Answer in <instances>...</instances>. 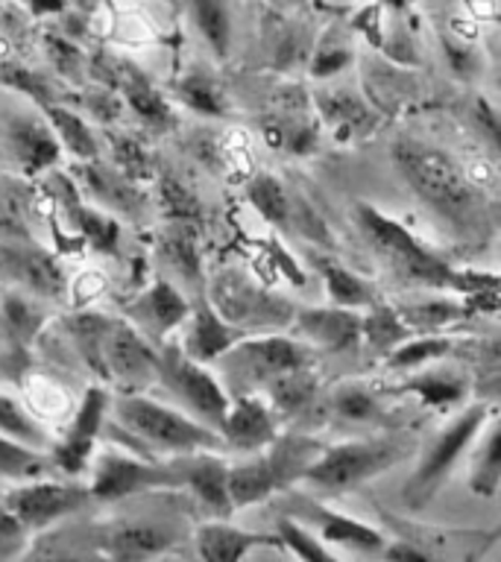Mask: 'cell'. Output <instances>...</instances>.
<instances>
[{"label": "cell", "instance_id": "1", "mask_svg": "<svg viewBox=\"0 0 501 562\" xmlns=\"http://www.w3.org/2000/svg\"><path fill=\"white\" fill-rule=\"evenodd\" d=\"M393 165L404 184L460 235L481 232V200L460 173L455 158L434 144L402 138L393 144Z\"/></svg>", "mask_w": 501, "mask_h": 562}, {"label": "cell", "instance_id": "2", "mask_svg": "<svg viewBox=\"0 0 501 562\" xmlns=\"http://www.w3.org/2000/svg\"><path fill=\"white\" fill-rule=\"evenodd\" d=\"M358 226L372 244L387 270L393 272L399 281H413L422 288H439L455 290V293H483V290H496L492 276H475V272L455 270L446 258L431 252L428 246L422 244L420 237L413 235L411 228H404L399 220L387 217L378 209L360 202L358 205Z\"/></svg>", "mask_w": 501, "mask_h": 562}, {"label": "cell", "instance_id": "3", "mask_svg": "<svg viewBox=\"0 0 501 562\" xmlns=\"http://www.w3.org/2000/svg\"><path fill=\"white\" fill-rule=\"evenodd\" d=\"M112 425H105L112 439H130L138 442L141 457L156 454H197V451H218L223 439L214 428L202 425L188 413L176 411L170 404H162L156 398L141 393H126L114 398Z\"/></svg>", "mask_w": 501, "mask_h": 562}, {"label": "cell", "instance_id": "4", "mask_svg": "<svg viewBox=\"0 0 501 562\" xmlns=\"http://www.w3.org/2000/svg\"><path fill=\"white\" fill-rule=\"evenodd\" d=\"M320 451H323V442L302 437V434H288V437L272 439L270 446L255 451L244 463H229L226 483L232 509L255 507L270 498L272 492L299 483L320 457Z\"/></svg>", "mask_w": 501, "mask_h": 562}, {"label": "cell", "instance_id": "5", "mask_svg": "<svg viewBox=\"0 0 501 562\" xmlns=\"http://www.w3.org/2000/svg\"><path fill=\"white\" fill-rule=\"evenodd\" d=\"M214 367L223 375L220 384L229 395H244L264 390V384L290 369L314 367V349L281 331L244 334L226 355L214 360Z\"/></svg>", "mask_w": 501, "mask_h": 562}, {"label": "cell", "instance_id": "6", "mask_svg": "<svg viewBox=\"0 0 501 562\" xmlns=\"http://www.w3.org/2000/svg\"><path fill=\"white\" fill-rule=\"evenodd\" d=\"M209 305L241 334L285 331L297 314V302L272 293L241 270L214 276L209 284Z\"/></svg>", "mask_w": 501, "mask_h": 562}, {"label": "cell", "instance_id": "7", "mask_svg": "<svg viewBox=\"0 0 501 562\" xmlns=\"http://www.w3.org/2000/svg\"><path fill=\"white\" fill-rule=\"evenodd\" d=\"M404 457L399 439H352L337 446H323L302 481L323 495H346L376 474L393 469Z\"/></svg>", "mask_w": 501, "mask_h": 562}, {"label": "cell", "instance_id": "8", "mask_svg": "<svg viewBox=\"0 0 501 562\" xmlns=\"http://www.w3.org/2000/svg\"><path fill=\"white\" fill-rule=\"evenodd\" d=\"M88 469H91L88 495L103 504H114L149 490H182L179 457L174 463H156L153 457L126 454L121 446H105L103 451H94Z\"/></svg>", "mask_w": 501, "mask_h": 562}, {"label": "cell", "instance_id": "9", "mask_svg": "<svg viewBox=\"0 0 501 562\" xmlns=\"http://www.w3.org/2000/svg\"><path fill=\"white\" fill-rule=\"evenodd\" d=\"M492 404L475 402L469 404L455 422H448L446 428L439 430L437 439L431 442L428 451L422 454L420 465L413 469V474L404 483V501L411 507H425L434 492L439 490V483L446 481L448 472L455 469V463L464 457V451L472 446L475 439L481 437L483 425L490 422Z\"/></svg>", "mask_w": 501, "mask_h": 562}, {"label": "cell", "instance_id": "10", "mask_svg": "<svg viewBox=\"0 0 501 562\" xmlns=\"http://www.w3.org/2000/svg\"><path fill=\"white\" fill-rule=\"evenodd\" d=\"M167 386V393L176 395L188 407V416L200 419L202 425L218 430L232 395L220 378L205 363H197L179 349V342H165L158 349V378Z\"/></svg>", "mask_w": 501, "mask_h": 562}, {"label": "cell", "instance_id": "11", "mask_svg": "<svg viewBox=\"0 0 501 562\" xmlns=\"http://www.w3.org/2000/svg\"><path fill=\"white\" fill-rule=\"evenodd\" d=\"M100 375L109 378L123 395L141 393L158 378V349L132 323L112 319L100 351Z\"/></svg>", "mask_w": 501, "mask_h": 562}, {"label": "cell", "instance_id": "12", "mask_svg": "<svg viewBox=\"0 0 501 562\" xmlns=\"http://www.w3.org/2000/svg\"><path fill=\"white\" fill-rule=\"evenodd\" d=\"M91 495L88 486H77V483H59V481H30L7 492L3 507L30 530H47L51 525L62 521L70 513H79L86 507Z\"/></svg>", "mask_w": 501, "mask_h": 562}, {"label": "cell", "instance_id": "13", "mask_svg": "<svg viewBox=\"0 0 501 562\" xmlns=\"http://www.w3.org/2000/svg\"><path fill=\"white\" fill-rule=\"evenodd\" d=\"M112 395L103 386H88L79 407L68 416V428L59 442H53V463L65 474H82L91 465L97 451V439L109 419Z\"/></svg>", "mask_w": 501, "mask_h": 562}, {"label": "cell", "instance_id": "14", "mask_svg": "<svg viewBox=\"0 0 501 562\" xmlns=\"http://www.w3.org/2000/svg\"><path fill=\"white\" fill-rule=\"evenodd\" d=\"M290 328L311 349L343 355L360 346V311L352 307H297Z\"/></svg>", "mask_w": 501, "mask_h": 562}, {"label": "cell", "instance_id": "15", "mask_svg": "<svg viewBox=\"0 0 501 562\" xmlns=\"http://www.w3.org/2000/svg\"><path fill=\"white\" fill-rule=\"evenodd\" d=\"M218 434L229 448L244 451V454H255V451H261V448H267L272 439L279 437L276 413H272V407L267 404L264 395H232Z\"/></svg>", "mask_w": 501, "mask_h": 562}, {"label": "cell", "instance_id": "16", "mask_svg": "<svg viewBox=\"0 0 501 562\" xmlns=\"http://www.w3.org/2000/svg\"><path fill=\"white\" fill-rule=\"evenodd\" d=\"M314 109L334 135V140H341V144H355V140L367 138L378 126L376 109L352 88H325L314 97Z\"/></svg>", "mask_w": 501, "mask_h": 562}, {"label": "cell", "instance_id": "17", "mask_svg": "<svg viewBox=\"0 0 501 562\" xmlns=\"http://www.w3.org/2000/svg\"><path fill=\"white\" fill-rule=\"evenodd\" d=\"M188 314H191L188 299L165 279L153 281L130 307L132 325H135L147 340H165L167 334H174L176 328H182Z\"/></svg>", "mask_w": 501, "mask_h": 562}, {"label": "cell", "instance_id": "18", "mask_svg": "<svg viewBox=\"0 0 501 562\" xmlns=\"http://www.w3.org/2000/svg\"><path fill=\"white\" fill-rule=\"evenodd\" d=\"M0 267L30 293V296L59 299L65 296V272L51 252L38 246H3L0 249Z\"/></svg>", "mask_w": 501, "mask_h": 562}, {"label": "cell", "instance_id": "19", "mask_svg": "<svg viewBox=\"0 0 501 562\" xmlns=\"http://www.w3.org/2000/svg\"><path fill=\"white\" fill-rule=\"evenodd\" d=\"M185 334L182 342H179V349L188 355L197 363H214L220 355H226L232 346H235L244 334L237 331L235 325H229L223 316L209 305V299H202L200 305L193 307L188 319L182 323Z\"/></svg>", "mask_w": 501, "mask_h": 562}, {"label": "cell", "instance_id": "20", "mask_svg": "<svg viewBox=\"0 0 501 562\" xmlns=\"http://www.w3.org/2000/svg\"><path fill=\"white\" fill-rule=\"evenodd\" d=\"M179 469H182V490H191L202 507H209L218 518H229L235 513L229 501V463L218 451L179 457Z\"/></svg>", "mask_w": 501, "mask_h": 562}, {"label": "cell", "instance_id": "21", "mask_svg": "<svg viewBox=\"0 0 501 562\" xmlns=\"http://www.w3.org/2000/svg\"><path fill=\"white\" fill-rule=\"evenodd\" d=\"M7 138L15 165L21 167L26 176L47 173V170L59 161V140H56V135H53V130L47 126L44 117H35V114H15V117L9 121Z\"/></svg>", "mask_w": 501, "mask_h": 562}, {"label": "cell", "instance_id": "22", "mask_svg": "<svg viewBox=\"0 0 501 562\" xmlns=\"http://www.w3.org/2000/svg\"><path fill=\"white\" fill-rule=\"evenodd\" d=\"M193 544L202 562H244L246 553L255 548H281L279 536L241 530L235 525H226L223 518L197 527Z\"/></svg>", "mask_w": 501, "mask_h": 562}, {"label": "cell", "instance_id": "23", "mask_svg": "<svg viewBox=\"0 0 501 562\" xmlns=\"http://www.w3.org/2000/svg\"><path fill=\"white\" fill-rule=\"evenodd\" d=\"M82 182L109 214L138 217L141 211L147 209V196L141 191V184L130 182L126 176L118 173L112 165H103L100 158L82 165Z\"/></svg>", "mask_w": 501, "mask_h": 562}, {"label": "cell", "instance_id": "24", "mask_svg": "<svg viewBox=\"0 0 501 562\" xmlns=\"http://www.w3.org/2000/svg\"><path fill=\"white\" fill-rule=\"evenodd\" d=\"M170 544H174V536L162 525L132 521V525H118L105 536L103 553L109 562H153L165 557Z\"/></svg>", "mask_w": 501, "mask_h": 562}, {"label": "cell", "instance_id": "25", "mask_svg": "<svg viewBox=\"0 0 501 562\" xmlns=\"http://www.w3.org/2000/svg\"><path fill=\"white\" fill-rule=\"evenodd\" d=\"M393 307L411 334H446L452 325L466 319L475 311V305H469L460 296L416 299V302H402V305Z\"/></svg>", "mask_w": 501, "mask_h": 562}, {"label": "cell", "instance_id": "26", "mask_svg": "<svg viewBox=\"0 0 501 562\" xmlns=\"http://www.w3.org/2000/svg\"><path fill=\"white\" fill-rule=\"evenodd\" d=\"M308 513L316 518L320 525V539L325 544H341V548H352L360 553H381L385 551V533H378L376 527L364 525L358 518L346 516V513H334V509L323 507V504H308Z\"/></svg>", "mask_w": 501, "mask_h": 562}, {"label": "cell", "instance_id": "27", "mask_svg": "<svg viewBox=\"0 0 501 562\" xmlns=\"http://www.w3.org/2000/svg\"><path fill=\"white\" fill-rule=\"evenodd\" d=\"M42 112L62 149H68L70 156L79 158V161H94V158H100V144H97L94 132H91V126H88L82 114H77L74 109L62 103L42 105Z\"/></svg>", "mask_w": 501, "mask_h": 562}, {"label": "cell", "instance_id": "28", "mask_svg": "<svg viewBox=\"0 0 501 562\" xmlns=\"http://www.w3.org/2000/svg\"><path fill=\"white\" fill-rule=\"evenodd\" d=\"M396 393L416 395L428 407H452L469 395V378L446 369H416V375L396 386Z\"/></svg>", "mask_w": 501, "mask_h": 562}, {"label": "cell", "instance_id": "29", "mask_svg": "<svg viewBox=\"0 0 501 562\" xmlns=\"http://www.w3.org/2000/svg\"><path fill=\"white\" fill-rule=\"evenodd\" d=\"M246 202L253 205L255 214L267 223V226L290 232V211H293V196L288 193L285 182L276 179L272 173H253L244 182Z\"/></svg>", "mask_w": 501, "mask_h": 562}, {"label": "cell", "instance_id": "30", "mask_svg": "<svg viewBox=\"0 0 501 562\" xmlns=\"http://www.w3.org/2000/svg\"><path fill=\"white\" fill-rule=\"evenodd\" d=\"M316 393H320V381H316L314 367L290 369L285 375L272 378L270 384H264L267 404L272 413H281V416H299L314 404Z\"/></svg>", "mask_w": 501, "mask_h": 562}, {"label": "cell", "instance_id": "31", "mask_svg": "<svg viewBox=\"0 0 501 562\" xmlns=\"http://www.w3.org/2000/svg\"><path fill=\"white\" fill-rule=\"evenodd\" d=\"M316 270H320V279L325 284V293L332 299V305L337 307H352V311H364L376 302V293L369 288L367 281L360 279L358 272L343 267L337 258H323L316 255L314 258Z\"/></svg>", "mask_w": 501, "mask_h": 562}, {"label": "cell", "instance_id": "32", "mask_svg": "<svg viewBox=\"0 0 501 562\" xmlns=\"http://www.w3.org/2000/svg\"><path fill=\"white\" fill-rule=\"evenodd\" d=\"M408 337H411V331H408V325L399 319L393 305L372 302V305L360 311V342H364L372 355H378V358H387V355H390L396 346H402Z\"/></svg>", "mask_w": 501, "mask_h": 562}, {"label": "cell", "instance_id": "33", "mask_svg": "<svg viewBox=\"0 0 501 562\" xmlns=\"http://www.w3.org/2000/svg\"><path fill=\"white\" fill-rule=\"evenodd\" d=\"M457 340L452 334H411L402 346H396L385 360V369L390 372H416L431 363H437L439 358H446L448 351H455Z\"/></svg>", "mask_w": 501, "mask_h": 562}, {"label": "cell", "instance_id": "34", "mask_svg": "<svg viewBox=\"0 0 501 562\" xmlns=\"http://www.w3.org/2000/svg\"><path fill=\"white\" fill-rule=\"evenodd\" d=\"M158 258H162L179 279L188 281V284H200L202 281L200 249H197L193 226L170 223V232L162 235V240H158Z\"/></svg>", "mask_w": 501, "mask_h": 562}, {"label": "cell", "instance_id": "35", "mask_svg": "<svg viewBox=\"0 0 501 562\" xmlns=\"http://www.w3.org/2000/svg\"><path fill=\"white\" fill-rule=\"evenodd\" d=\"M188 9L205 47L218 59H226L232 50V9L226 0H188Z\"/></svg>", "mask_w": 501, "mask_h": 562}, {"label": "cell", "instance_id": "36", "mask_svg": "<svg viewBox=\"0 0 501 562\" xmlns=\"http://www.w3.org/2000/svg\"><path fill=\"white\" fill-rule=\"evenodd\" d=\"M0 434L15 439L21 446L35 448V451H44V448L53 446L51 430L26 411V404L21 398L9 393H0Z\"/></svg>", "mask_w": 501, "mask_h": 562}, {"label": "cell", "instance_id": "37", "mask_svg": "<svg viewBox=\"0 0 501 562\" xmlns=\"http://www.w3.org/2000/svg\"><path fill=\"white\" fill-rule=\"evenodd\" d=\"M487 434L478 437V451L472 457V469H469V486H472L475 495L481 498H492L499 492L501 483V434H499V422L490 419L487 425Z\"/></svg>", "mask_w": 501, "mask_h": 562}, {"label": "cell", "instance_id": "38", "mask_svg": "<svg viewBox=\"0 0 501 562\" xmlns=\"http://www.w3.org/2000/svg\"><path fill=\"white\" fill-rule=\"evenodd\" d=\"M176 97L182 100L191 112H200L205 117H220L226 114V94L218 79L211 77L209 70L193 68L176 82Z\"/></svg>", "mask_w": 501, "mask_h": 562}, {"label": "cell", "instance_id": "39", "mask_svg": "<svg viewBox=\"0 0 501 562\" xmlns=\"http://www.w3.org/2000/svg\"><path fill=\"white\" fill-rule=\"evenodd\" d=\"M24 404L26 411L33 413L35 419L42 422H62L70 416V395L68 390L51 378L44 375H33L24 384Z\"/></svg>", "mask_w": 501, "mask_h": 562}, {"label": "cell", "instance_id": "40", "mask_svg": "<svg viewBox=\"0 0 501 562\" xmlns=\"http://www.w3.org/2000/svg\"><path fill=\"white\" fill-rule=\"evenodd\" d=\"M329 407L334 416L346 422H372L381 416V402L378 395L360 381H346V384L334 386L329 395Z\"/></svg>", "mask_w": 501, "mask_h": 562}, {"label": "cell", "instance_id": "41", "mask_svg": "<svg viewBox=\"0 0 501 562\" xmlns=\"http://www.w3.org/2000/svg\"><path fill=\"white\" fill-rule=\"evenodd\" d=\"M74 228L86 237L88 244L94 246L97 252L118 255V249H121V223L109 211L82 205L77 211V217H74Z\"/></svg>", "mask_w": 501, "mask_h": 562}, {"label": "cell", "instance_id": "42", "mask_svg": "<svg viewBox=\"0 0 501 562\" xmlns=\"http://www.w3.org/2000/svg\"><path fill=\"white\" fill-rule=\"evenodd\" d=\"M158 202H162V211H165L170 223H179V226L202 223V205L197 200V193L188 184L179 182L176 176H162L158 179Z\"/></svg>", "mask_w": 501, "mask_h": 562}, {"label": "cell", "instance_id": "43", "mask_svg": "<svg viewBox=\"0 0 501 562\" xmlns=\"http://www.w3.org/2000/svg\"><path fill=\"white\" fill-rule=\"evenodd\" d=\"M109 158L118 173H123L130 182L147 184L153 179V161H149L147 147L132 135H109Z\"/></svg>", "mask_w": 501, "mask_h": 562}, {"label": "cell", "instance_id": "44", "mask_svg": "<svg viewBox=\"0 0 501 562\" xmlns=\"http://www.w3.org/2000/svg\"><path fill=\"white\" fill-rule=\"evenodd\" d=\"M218 167L241 182L255 173L253 138L244 130H226L218 135Z\"/></svg>", "mask_w": 501, "mask_h": 562}, {"label": "cell", "instance_id": "45", "mask_svg": "<svg viewBox=\"0 0 501 562\" xmlns=\"http://www.w3.org/2000/svg\"><path fill=\"white\" fill-rule=\"evenodd\" d=\"M109 325H112L109 316L88 314V311H77L68 319V331L74 342H77L79 355L97 372H100V351H103V337L109 331Z\"/></svg>", "mask_w": 501, "mask_h": 562}, {"label": "cell", "instance_id": "46", "mask_svg": "<svg viewBox=\"0 0 501 562\" xmlns=\"http://www.w3.org/2000/svg\"><path fill=\"white\" fill-rule=\"evenodd\" d=\"M276 530H279L276 536H279L281 548H288L290 553H297L302 562H341L329 548H325V542L320 536H314L308 527L293 521V518H279Z\"/></svg>", "mask_w": 501, "mask_h": 562}, {"label": "cell", "instance_id": "47", "mask_svg": "<svg viewBox=\"0 0 501 562\" xmlns=\"http://www.w3.org/2000/svg\"><path fill=\"white\" fill-rule=\"evenodd\" d=\"M47 469L44 457L35 448H26L15 439H9L0 434V474L12 477V481H30Z\"/></svg>", "mask_w": 501, "mask_h": 562}, {"label": "cell", "instance_id": "48", "mask_svg": "<svg viewBox=\"0 0 501 562\" xmlns=\"http://www.w3.org/2000/svg\"><path fill=\"white\" fill-rule=\"evenodd\" d=\"M3 316H7L9 331L15 334L18 340H33L35 331L44 325V311L35 305L33 299L12 293L3 299Z\"/></svg>", "mask_w": 501, "mask_h": 562}, {"label": "cell", "instance_id": "49", "mask_svg": "<svg viewBox=\"0 0 501 562\" xmlns=\"http://www.w3.org/2000/svg\"><path fill=\"white\" fill-rule=\"evenodd\" d=\"M109 293V276L103 270H97V267H86V270H79L74 279L65 284V296L70 299V305L77 307V311H88V307L100 302V299Z\"/></svg>", "mask_w": 501, "mask_h": 562}, {"label": "cell", "instance_id": "50", "mask_svg": "<svg viewBox=\"0 0 501 562\" xmlns=\"http://www.w3.org/2000/svg\"><path fill=\"white\" fill-rule=\"evenodd\" d=\"M0 82H7L9 88H18V91H24L26 97H33L38 105H47V103H56L51 94V88L44 82L38 74L33 70L21 68V65H7V68L0 70Z\"/></svg>", "mask_w": 501, "mask_h": 562}, {"label": "cell", "instance_id": "51", "mask_svg": "<svg viewBox=\"0 0 501 562\" xmlns=\"http://www.w3.org/2000/svg\"><path fill=\"white\" fill-rule=\"evenodd\" d=\"M26 530L3 504H0V562H15L26 548Z\"/></svg>", "mask_w": 501, "mask_h": 562}, {"label": "cell", "instance_id": "52", "mask_svg": "<svg viewBox=\"0 0 501 562\" xmlns=\"http://www.w3.org/2000/svg\"><path fill=\"white\" fill-rule=\"evenodd\" d=\"M460 173H464V179L469 184H472V191L478 193V196H483V193H496V165H492L490 158L487 156H469L464 158V165H460Z\"/></svg>", "mask_w": 501, "mask_h": 562}, {"label": "cell", "instance_id": "53", "mask_svg": "<svg viewBox=\"0 0 501 562\" xmlns=\"http://www.w3.org/2000/svg\"><path fill=\"white\" fill-rule=\"evenodd\" d=\"M123 97L112 88H97L91 94L86 97V112L100 123H114L123 117Z\"/></svg>", "mask_w": 501, "mask_h": 562}, {"label": "cell", "instance_id": "54", "mask_svg": "<svg viewBox=\"0 0 501 562\" xmlns=\"http://www.w3.org/2000/svg\"><path fill=\"white\" fill-rule=\"evenodd\" d=\"M44 44H47V53H51L53 65H56L62 77H77L79 65H82V56H79L77 47L65 42V38H59V35H47Z\"/></svg>", "mask_w": 501, "mask_h": 562}, {"label": "cell", "instance_id": "55", "mask_svg": "<svg viewBox=\"0 0 501 562\" xmlns=\"http://www.w3.org/2000/svg\"><path fill=\"white\" fill-rule=\"evenodd\" d=\"M264 258H267V263H272V270H279L281 276H288L297 288H302L305 284V272L299 270V263L293 261V255H288V249L272 237L270 244H264Z\"/></svg>", "mask_w": 501, "mask_h": 562}, {"label": "cell", "instance_id": "56", "mask_svg": "<svg viewBox=\"0 0 501 562\" xmlns=\"http://www.w3.org/2000/svg\"><path fill=\"white\" fill-rule=\"evenodd\" d=\"M352 61V53L346 47H323V50L314 56V65H311V74L320 79L334 77V74H341L346 65Z\"/></svg>", "mask_w": 501, "mask_h": 562}, {"label": "cell", "instance_id": "57", "mask_svg": "<svg viewBox=\"0 0 501 562\" xmlns=\"http://www.w3.org/2000/svg\"><path fill=\"white\" fill-rule=\"evenodd\" d=\"M378 557H381V562H434L428 553L408 542H387Z\"/></svg>", "mask_w": 501, "mask_h": 562}, {"label": "cell", "instance_id": "58", "mask_svg": "<svg viewBox=\"0 0 501 562\" xmlns=\"http://www.w3.org/2000/svg\"><path fill=\"white\" fill-rule=\"evenodd\" d=\"M446 56H448V65H452V70H455L457 77L469 79L475 74V68H478V59H475V53L469 50V47H464V44H448L446 42Z\"/></svg>", "mask_w": 501, "mask_h": 562}, {"label": "cell", "instance_id": "59", "mask_svg": "<svg viewBox=\"0 0 501 562\" xmlns=\"http://www.w3.org/2000/svg\"><path fill=\"white\" fill-rule=\"evenodd\" d=\"M153 562H185V560H179V557H158V560Z\"/></svg>", "mask_w": 501, "mask_h": 562}, {"label": "cell", "instance_id": "60", "mask_svg": "<svg viewBox=\"0 0 501 562\" xmlns=\"http://www.w3.org/2000/svg\"><path fill=\"white\" fill-rule=\"evenodd\" d=\"M387 3H393V7H402L404 0H387Z\"/></svg>", "mask_w": 501, "mask_h": 562}, {"label": "cell", "instance_id": "61", "mask_svg": "<svg viewBox=\"0 0 501 562\" xmlns=\"http://www.w3.org/2000/svg\"><path fill=\"white\" fill-rule=\"evenodd\" d=\"M82 3H86V0H82Z\"/></svg>", "mask_w": 501, "mask_h": 562}]
</instances>
